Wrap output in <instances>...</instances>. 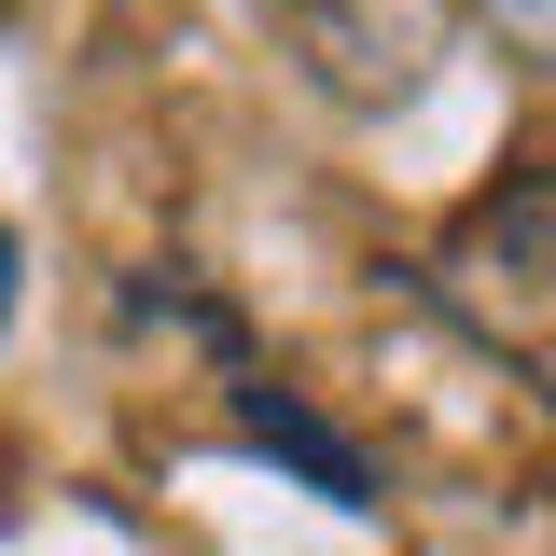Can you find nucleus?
Here are the masks:
<instances>
[{"mask_svg": "<svg viewBox=\"0 0 556 556\" xmlns=\"http://www.w3.org/2000/svg\"><path fill=\"white\" fill-rule=\"evenodd\" d=\"M251 431H265V445L292 459V473H320L334 501H362V459H348V445H334V431H320L306 404H292V390H251Z\"/></svg>", "mask_w": 556, "mask_h": 556, "instance_id": "nucleus-1", "label": "nucleus"}, {"mask_svg": "<svg viewBox=\"0 0 556 556\" xmlns=\"http://www.w3.org/2000/svg\"><path fill=\"white\" fill-rule=\"evenodd\" d=\"M0 320H14V223H0Z\"/></svg>", "mask_w": 556, "mask_h": 556, "instance_id": "nucleus-3", "label": "nucleus"}, {"mask_svg": "<svg viewBox=\"0 0 556 556\" xmlns=\"http://www.w3.org/2000/svg\"><path fill=\"white\" fill-rule=\"evenodd\" d=\"M486 28H501L515 56H543V0H486Z\"/></svg>", "mask_w": 556, "mask_h": 556, "instance_id": "nucleus-2", "label": "nucleus"}]
</instances>
